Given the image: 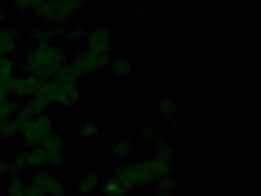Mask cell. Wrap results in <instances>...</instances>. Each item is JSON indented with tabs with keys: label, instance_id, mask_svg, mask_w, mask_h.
<instances>
[{
	"label": "cell",
	"instance_id": "1",
	"mask_svg": "<svg viewBox=\"0 0 261 196\" xmlns=\"http://www.w3.org/2000/svg\"><path fill=\"white\" fill-rule=\"evenodd\" d=\"M36 186L40 188L44 193L45 191L50 193L54 196H61L63 194V188L57 181L50 177L42 176L37 179Z\"/></svg>",
	"mask_w": 261,
	"mask_h": 196
},
{
	"label": "cell",
	"instance_id": "2",
	"mask_svg": "<svg viewBox=\"0 0 261 196\" xmlns=\"http://www.w3.org/2000/svg\"><path fill=\"white\" fill-rule=\"evenodd\" d=\"M9 191L11 196H24L25 190H24L23 185L20 182H14L10 185Z\"/></svg>",
	"mask_w": 261,
	"mask_h": 196
}]
</instances>
